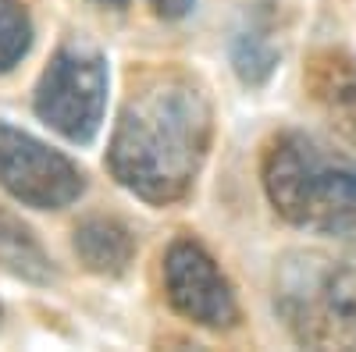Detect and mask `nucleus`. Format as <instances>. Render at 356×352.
Returning a JSON list of instances; mask_svg holds the SVG:
<instances>
[{
    "instance_id": "nucleus-1",
    "label": "nucleus",
    "mask_w": 356,
    "mask_h": 352,
    "mask_svg": "<svg viewBox=\"0 0 356 352\" xmlns=\"http://www.w3.org/2000/svg\"><path fill=\"white\" fill-rule=\"evenodd\" d=\"M214 146V100L182 65L143 68L107 142L111 178L146 207L186 203Z\"/></svg>"
},
{
    "instance_id": "nucleus-2",
    "label": "nucleus",
    "mask_w": 356,
    "mask_h": 352,
    "mask_svg": "<svg viewBox=\"0 0 356 352\" xmlns=\"http://www.w3.org/2000/svg\"><path fill=\"white\" fill-rule=\"evenodd\" d=\"M260 185L271 210L317 239H356V157L285 128L267 139Z\"/></svg>"
},
{
    "instance_id": "nucleus-3",
    "label": "nucleus",
    "mask_w": 356,
    "mask_h": 352,
    "mask_svg": "<svg viewBox=\"0 0 356 352\" xmlns=\"http://www.w3.org/2000/svg\"><path fill=\"white\" fill-rule=\"evenodd\" d=\"M271 306L303 349H356V253L300 246L278 256Z\"/></svg>"
},
{
    "instance_id": "nucleus-4",
    "label": "nucleus",
    "mask_w": 356,
    "mask_h": 352,
    "mask_svg": "<svg viewBox=\"0 0 356 352\" xmlns=\"http://www.w3.org/2000/svg\"><path fill=\"white\" fill-rule=\"evenodd\" d=\"M107 97H111L107 57L86 40H65L54 50L50 65L36 82L33 110L50 132L75 146H89L104 128Z\"/></svg>"
},
{
    "instance_id": "nucleus-5",
    "label": "nucleus",
    "mask_w": 356,
    "mask_h": 352,
    "mask_svg": "<svg viewBox=\"0 0 356 352\" xmlns=\"http://www.w3.org/2000/svg\"><path fill=\"white\" fill-rule=\"evenodd\" d=\"M0 189L33 210H65L86 192V171L50 142L0 121Z\"/></svg>"
},
{
    "instance_id": "nucleus-6",
    "label": "nucleus",
    "mask_w": 356,
    "mask_h": 352,
    "mask_svg": "<svg viewBox=\"0 0 356 352\" xmlns=\"http://www.w3.org/2000/svg\"><path fill=\"white\" fill-rule=\"evenodd\" d=\"M164 296L178 317L207 331H232L243 320L239 296L200 239L178 235L164 253Z\"/></svg>"
},
{
    "instance_id": "nucleus-7",
    "label": "nucleus",
    "mask_w": 356,
    "mask_h": 352,
    "mask_svg": "<svg viewBox=\"0 0 356 352\" xmlns=\"http://www.w3.org/2000/svg\"><path fill=\"white\" fill-rule=\"evenodd\" d=\"M228 65L246 90H260L282 68L278 0H250L228 36Z\"/></svg>"
},
{
    "instance_id": "nucleus-8",
    "label": "nucleus",
    "mask_w": 356,
    "mask_h": 352,
    "mask_svg": "<svg viewBox=\"0 0 356 352\" xmlns=\"http://www.w3.org/2000/svg\"><path fill=\"white\" fill-rule=\"evenodd\" d=\"M307 93L332 117V125L356 142V53L324 47L310 57L303 72Z\"/></svg>"
},
{
    "instance_id": "nucleus-9",
    "label": "nucleus",
    "mask_w": 356,
    "mask_h": 352,
    "mask_svg": "<svg viewBox=\"0 0 356 352\" xmlns=\"http://www.w3.org/2000/svg\"><path fill=\"white\" fill-rule=\"evenodd\" d=\"M72 246H75V256L79 263L89 271V274H100V278H122L132 263H136V235L125 221L118 217H86L75 224V235H72Z\"/></svg>"
},
{
    "instance_id": "nucleus-10",
    "label": "nucleus",
    "mask_w": 356,
    "mask_h": 352,
    "mask_svg": "<svg viewBox=\"0 0 356 352\" xmlns=\"http://www.w3.org/2000/svg\"><path fill=\"white\" fill-rule=\"evenodd\" d=\"M0 271H8L25 285L57 281V267L50 253L43 249V242L36 239V231L4 207H0Z\"/></svg>"
},
{
    "instance_id": "nucleus-11",
    "label": "nucleus",
    "mask_w": 356,
    "mask_h": 352,
    "mask_svg": "<svg viewBox=\"0 0 356 352\" xmlns=\"http://www.w3.org/2000/svg\"><path fill=\"white\" fill-rule=\"evenodd\" d=\"M33 18L22 0H0V75L22 65V57L33 50Z\"/></svg>"
},
{
    "instance_id": "nucleus-12",
    "label": "nucleus",
    "mask_w": 356,
    "mask_h": 352,
    "mask_svg": "<svg viewBox=\"0 0 356 352\" xmlns=\"http://www.w3.org/2000/svg\"><path fill=\"white\" fill-rule=\"evenodd\" d=\"M97 8H107V11H125L132 4H146L161 22H182L196 11L200 0H93Z\"/></svg>"
},
{
    "instance_id": "nucleus-13",
    "label": "nucleus",
    "mask_w": 356,
    "mask_h": 352,
    "mask_svg": "<svg viewBox=\"0 0 356 352\" xmlns=\"http://www.w3.org/2000/svg\"><path fill=\"white\" fill-rule=\"evenodd\" d=\"M0 320H4V310H0Z\"/></svg>"
}]
</instances>
